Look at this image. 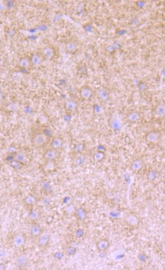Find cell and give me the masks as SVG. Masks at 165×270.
<instances>
[{
  "mask_svg": "<svg viewBox=\"0 0 165 270\" xmlns=\"http://www.w3.org/2000/svg\"><path fill=\"white\" fill-rule=\"evenodd\" d=\"M155 115L159 117H163L165 116V107L163 105L158 106L155 110Z\"/></svg>",
  "mask_w": 165,
  "mask_h": 270,
  "instance_id": "cell-22",
  "label": "cell"
},
{
  "mask_svg": "<svg viewBox=\"0 0 165 270\" xmlns=\"http://www.w3.org/2000/svg\"><path fill=\"white\" fill-rule=\"evenodd\" d=\"M110 245V242L108 239H102L97 242L96 246L98 251H104L108 248Z\"/></svg>",
  "mask_w": 165,
  "mask_h": 270,
  "instance_id": "cell-9",
  "label": "cell"
},
{
  "mask_svg": "<svg viewBox=\"0 0 165 270\" xmlns=\"http://www.w3.org/2000/svg\"><path fill=\"white\" fill-rule=\"evenodd\" d=\"M143 163L142 160L139 159L133 160L131 163V168L134 172H139L142 169Z\"/></svg>",
  "mask_w": 165,
  "mask_h": 270,
  "instance_id": "cell-10",
  "label": "cell"
},
{
  "mask_svg": "<svg viewBox=\"0 0 165 270\" xmlns=\"http://www.w3.org/2000/svg\"><path fill=\"white\" fill-rule=\"evenodd\" d=\"M92 94V91L90 88L84 87L81 90V95L85 99H88L91 97Z\"/></svg>",
  "mask_w": 165,
  "mask_h": 270,
  "instance_id": "cell-15",
  "label": "cell"
},
{
  "mask_svg": "<svg viewBox=\"0 0 165 270\" xmlns=\"http://www.w3.org/2000/svg\"><path fill=\"white\" fill-rule=\"evenodd\" d=\"M64 254L63 252H60V251H58L54 253L53 254V257L54 259L57 260H60L63 257Z\"/></svg>",
  "mask_w": 165,
  "mask_h": 270,
  "instance_id": "cell-27",
  "label": "cell"
},
{
  "mask_svg": "<svg viewBox=\"0 0 165 270\" xmlns=\"http://www.w3.org/2000/svg\"><path fill=\"white\" fill-rule=\"evenodd\" d=\"M110 125L111 129L114 131H119L122 129V124L118 119H113L110 122Z\"/></svg>",
  "mask_w": 165,
  "mask_h": 270,
  "instance_id": "cell-13",
  "label": "cell"
},
{
  "mask_svg": "<svg viewBox=\"0 0 165 270\" xmlns=\"http://www.w3.org/2000/svg\"><path fill=\"white\" fill-rule=\"evenodd\" d=\"M159 176V172L156 170H151L147 175V179L150 182H154Z\"/></svg>",
  "mask_w": 165,
  "mask_h": 270,
  "instance_id": "cell-19",
  "label": "cell"
},
{
  "mask_svg": "<svg viewBox=\"0 0 165 270\" xmlns=\"http://www.w3.org/2000/svg\"><path fill=\"white\" fill-rule=\"evenodd\" d=\"M59 155L58 150L50 148L47 150L43 154V157L46 161L55 160Z\"/></svg>",
  "mask_w": 165,
  "mask_h": 270,
  "instance_id": "cell-4",
  "label": "cell"
},
{
  "mask_svg": "<svg viewBox=\"0 0 165 270\" xmlns=\"http://www.w3.org/2000/svg\"><path fill=\"white\" fill-rule=\"evenodd\" d=\"M5 267L3 264H0V270H4Z\"/></svg>",
  "mask_w": 165,
  "mask_h": 270,
  "instance_id": "cell-29",
  "label": "cell"
},
{
  "mask_svg": "<svg viewBox=\"0 0 165 270\" xmlns=\"http://www.w3.org/2000/svg\"><path fill=\"white\" fill-rule=\"evenodd\" d=\"M138 259L141 262H146L148 259V256L144 252H139L137 256Z\"/></svg>",
  "mask_w": 165,
  "mask_h": 270,
  "instance_id": "cell-24",
  "label": "cell"
},
{
  "mask_svg": "<svg viewBox=\"0 0 165 270\" xmlns=\"http://www.w3.org/2000/svg\"><path fill=\"white\" fill-rule=\"evenodd\" d=\"M1 204H2V200H1V199L0 198V206L1 205Z\"/></svg>",
  "mask_w": 165,
  "mask_h": 270,
  "instance_id": "cell-30",
  "label": "cell"
},
{
  "mask_svg": "<svg viewBox=\"0 0 165 270\" xmlns=\"http://www.w3.org/2000/svg\"><path fill=\"white\" fill-rule=\"evenodd\" d=\"M45 169L49 171L52 170L55 168V164H54V160L53 161H46V164L45 165Z\"/></svg>",
  "mask_w": 165,
  "mask_h": 270,
  "instance_id": "cell-25",
  "label": "cell"
},
{
  "mask_svg": "<svg viewBox=\"0 0 165 270\" xmlns=\"http://www.w3.org/2000/svg\"><path fill=\"white\" fill-rule=\"evenodd\" d=\"M26 243L25 236L22 233H17L13 236L12 243L14 247L20 248L25 245Z\"/></svg>",
  "mask_w": 165,
  "mask_h": 270,
  "instance_id": "cell-3",
  "label": "cell"
},
{
  "mask_svg": "<svg viewBox=\"0 0 165 270\" xmlns=\"http://www.w3.org/2000/svg\"><path fill=\"white\" fill-rule=\"evenodd\" d=\"M28 218L30 220L33 221H36L38 220L40 217V212L37 210H32L28 213Z\"/></svg>",
  "mask_w": 165,
  "mask_h": 270,
  "instance_id": "cell-18",
  "label": "cell"
},
{
  "mask_svg": "<svg viewBox=\"0 0 165 270\" xmlns=\"http://www.w3.org/2000/svg\"><path fill=\"white\" fill-rule=\"evenodd\" d=\"M125 221L127 224L131 226H136L139 223L138 217L134 214L128 215L125 219Z\"/></svg>",
  "mask_w": 165,
  "mask_h": 270,
  "instance_id": "cell-7",
  "label": "cell"
},
{
  "mask_svg": "<svg viewBox=\"0 0 165 270\" xmlns=\"http://www.w3.org/2000/svg\"><path fill=\"white\" fill-rule=\"evenodd\" d=\"M29 257L26 254H22L18 256L16 259V265L19 268H23L28 265Z\"/></svg>",
  "mask_w": 165,
  "mask_h": 270,
  "instance_id": "cell-6",
  "label": "cell"
},
{
  "mask_svg": "<svg viewBox=\"0 0 165 270\" xmlns=\"http://www.w3.org/2000/svg\"><path fill=\"white\" fill-rule=\"evenodd\" d=\"M50 236L47 233H41L38 240V245L40 248H44L49 244Z\"/></svg>",
  "mask_w": 165,
  "mask_h": 270,
  "instance_id": "cell-5",
  "label": "cell"
},
{
  "mask_svg": "<svg viewBox=\"0 0 165 270\" xmlns=\"http://www.w3.org/2000/svg\"><path fill=\"white\" fill-rule=\"evenodd\" d=\"M86 161V158L83 155H80L77 156L74 160V164L77 166H81L84 164Z\"/></svg>",
  "mask_w": 165,
  "mask_h": 270,
  "instance_id": "cell-20",
  "label": "cell"
},
{
  "mask_svg": "<svg viewBox=\"0 0 165 270\" xmlns=\"http://www.w3.org/2000/svg\"><path fill=\"white\" fill-rule=\"evenodd\" d=\"M41 233V226L38 224H36L32 226L31 229V234L33 237L39 236Z\"/></svg>",
  "mask_w": 165,
  "mask_h": 270,
  "instance_id": "cell-14",
  "label": "cell"
},
{
  "mask_svg": "<svg viewBox=\"0 0 165 270\" xmlns=\"http://www.w3.org/2000/svg\"><path fill=\"white\" fill-rule=\"evenodd\" d=\"M48 137L46 133L39 132L34 134L31 139V144L36 148H41L47 143Z\"/></svg>",
  "mask_w": 165,
  "mask_h": 270,
  "instance_id": "cell-1",
  "label": "cell"
},
{
  "mask_svg": "<svg viewBox=\"0 0 165 270\" xmlns=\"http://www.w3.org/2000/svg\"><path fill=\"white\" fill-rule=\"evenodd\" d=\"M25 202L27 205L31 206V205H34L36 204L37 200L34 196L32 195H29L25 198Z\"/></svg>",
  "mask_w": 165,
  "mask_h": 270,
  "instance_id": "cell-21",
  "label": "cell"
},
{
  "mask_svg": "<svg viewBox=\"0 0 165 270\" xmlns=\"http://www.w3.org/2000/svg\"><path fill=\"white\" fill-rule=\"evenodd\" d=\"M63 139L60 137H55L51 141L50 148L55 149L58 150L60 149L63 145Z\"/></svg>",
  "mask_w": 165,
  "mask_h": 270,
  "instance_id": "cell-8",
  "label": "cell"
},
{
  "mask_svg": "<svg viewBox=\"0 0 165 270\" xmlns=\"http://www.w3.org/2000/svg\"><path fill=\"white\" fill-rule=\"evenodd\" d=\"M141 116L139 113L137 112H132L129 113L127 116L128 121L129 122L135 124L140 120Z\"/></svg>",
  "mask_w": 165,
  "mask_h": 270,
  "instance_id": "cell-11",
  "label": "cell"
},
{
  "mask_svg": "<svg viewBox=\"0 0 165 270\" xmlns=\"http://www.w3.org/2000/svg\"><path fill=\"white\" fill-rule=\"evenodd\" d=\"M15 160L19 163H24L27 160V156L25 153L19 152L15 155Z\"/></svg>",
  "mask_w": 165,
  "mask_h": 270,
  "instance_id": "cell-16",
  "label": "cell"
},
{
  "mask_svg": "<svg viewBox=\"0 0 165 270\" xmlns=\"http://www.w3.org/2000/svg\"><path fill=\"white\" fill-rule=\"evenodd\" d=\"M84 234H85V232L84 231L83 229H78L75 232V236L78 238H81L83 237Z\"/></svg>",
  "mask_w": 165,
  "mask_h": 270,
  "instance_id": "cell-28",
  "label": "cell"
},
{
  "mask_svg": "<svg viewBox=\"0 0 165 270\" xmlns=\"http://www.w3.org/2000/svg\"><path fill=\"white\" fill-rule=\"evenodd\" d=\"M42 187L43 189L47 192H50L51 190V187L49 183L47 182H43L42 183Z\"/></svg>",
  "mask_w": 165,
  "mask_h": 270,
  "instance_id": "cell-26",
  "label": "cell"
},
{
  "mask_svg": "<svg viewBox=\"0 0 165 270\" xmlns=\"http://www.w3.org/2000/svg\"><path fill=\"white\" fill-rule=\"evenodd\" d=\"M66 251L68 256H74L77 252V248L72 246H69L66 248Z\"/></svg>",
  "mask_w": 165,
  "mask_h": 270,
  "instance_id": "cell-23",
  "label": "cell"
},
{
  "mask_svg": "<svg viewBox=\"0 0 165 270\" xmlns=\"http://www.w3.org/2000/svg\"><path fill=\"white\" fill-rule=\"evenodd\" d=\"M105 157V153L102 150H97L93 155V159L96 163L102 161Z\"/></svg>",
  "mask_w": 165,
  "mask_h": 270,
  "instance_id": "cell-12",
  "label": "cell"
},
{
  "mask_svg": "<svg viewBox=\"0 0 165 270\" xmlns=\"http://www.w3.org/2000/svg\"><path fill=\"white\" fill-rule=\"evenodd\" d=\"M162 137V133L159 130H152L149 131L146 135L145 139L147 143L150 144L158 143Z\"/></svg>",
  "mask_w": 165,
  "mask_h": 270,
  "instance_id": "cell-2",
  "label": "cell"
},
{
  "mask_svg": "<svg viewBox=\"0 0 165 270\" xmlns=\"http://www.w3.org/2000/svg\"><path fill=\"white\" fill-rule=\"evenodd\" d=\"M87 212L85 209L82 207L78 208L77 210V216L78 220L80 221H85L87 218Z\"/></svg>",
  "mask_w": 165,
  "mask_h": 270,
  "instance_id": "cell-17",
  "label": "cell"
}]
</instances>
